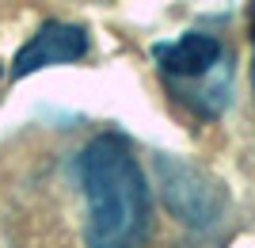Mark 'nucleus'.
<instances>
[{
	"label": "nucleus",
	"instance_id": "2",
	"mask_svg": "<svg viewBox=\"0 0 255 248\" xmlns=\"http://www.w3.org/2000/svg\"><path fill=\"white\" fill-rule=\"evenodd\" d=\"M152 61L171 96L194 115L217 119L229 103V46L210 31H187L152 46Z\"/></svg>",
	"mask_w": 255,
	"mask_h": 248
},
{
	"label": "nucleus",
	"instance_id": "1",
	"mask_svg": "<svg viewBox=\"0 0 255 248\" xmlns=\"http://www.w3.org/2000/svg\"><path fill=\"white\" fill-rule=\"evenodd\" d=\"M80 248H149L152 195L137 149L118 130H96L73 145Z\"/></svg>",
	"mask_w": 255,
	"mask_h": 248
},
{
	"label": "nucleus",
	"instance_id": "5",
	"mask_svg": "<svg viewBox=\"0 0 255 248\" xmlns=\"http://www.w3.org/2000/svg\"><path fill=\"white\" fill-rule=\"evenodd\" d=\"M252 42H255V0H252Z\"/></svg>",
	"mask_w": 255,
	"mask_h": 248
},
{
	"label": "nucleus",
	"instance_id": "4",
	"mask_svg": "<svg viewBox=\"0 0 255 248\" xmlns=\"http://www.w3.org/2000/svg\"><path fill=\"white\" fill-rule=\"evenodd\" d=\"M88 54V31L80 23H61L50 19L42 23L38 31L27 38L15 61H11V80H23V76L38 73V69H50V65H69L80 61Z\"/></svg>",
	"mask_w": 255,
	"mask_h": 248
},
{
	"label": "nucleus",
	"instance_id": "3",
	"mask_svg": "<svg viewBox=\"0 0 255 248\" xmlns=\"http://www.w3.org/2000/svg\"><path fill=\"white\" fill-rule=\"evenodd\" d=\"M160 176H164V203H168V210L179 222L198 226V229L221 222L225 206H229L221 184L206 180L202 172H194L191 164L164 161V157H160Z\"/></svg>",
	"mask_w": 255,
	"mask_h": 248
}]
</instances>
